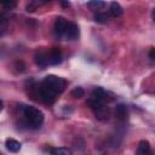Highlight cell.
I'll return each instance as SVG.
<instances>
[{
	"mask_svg": "<svg viewBox=\"0 0 155 155\" xmlns=\"http://www.w3.org/2000/svg\"><path fill=\"white\" fill-rule=\"evenodd\" d=\"M50 153L54 155H69L71 154V150L68 148H53L50 150Z\"/></svg>",
	"mask_w": 155,
	"mask_h": 155,
	"instance_id": "obj_15",
	"label": "cell"
},
{
	"mask_svg": "<svg viewBox=\"0 0 155 155\" xmlns=\"http://www.w3.org/2000/svg\"><path fill=\"white\" fill-rule=\"evenodd\" d=\"M35 63L45 68L47 65H57L62 62V52L57 47H52L50 51H44V52H38L34 57Z\"/></svg>",
	"mask_w": 155,
	"mask_h": 155,
	"instance_id": "obj_1",
	"label": "cell"
},
{
	"mask_svg": "<svg viewBox=\"0 0 155 155\" xmlns=\"http://www.w3.org/2000/svg\"><path fill=\"white\" fill-rule=\"evenodd\" d=\"M68 23H69V21L65 19L64 17H57L56 18V21H54V33H56L57 36H59V38L64 36Z\"/></svg>",
	"mask_w": 155,
	"mask_h": 155,
	"instance_id": "obj_7",
	"label": "cell"
},
{
	"mask_svg": "<svg viewBox=\"0 0 155 155\" xmlns=\"http://www.w3.org/2000/svg\"><path fill=\"white\" fill-rule=\"evenodd\" d=\"M115 116L119 121H126L128 119V109L125 104H117L115 107Z\"/></svg>",
	"mask_w": 155,
	"mask_h": 155,
	"instance_id": "obj_9",
	"label": "cell"
},
{
	"mask_svg": "<svg viewBox=\"0 0 155 155\" xmlns=\"http://www.w3.org/2000/svg\"><path fill=\"white\" fill-rule=\"evenodd\" d=\"M149 151H150V143H149L148 140H145V139L140 140L139 144H138L137 153H138L139 155H145V154L149 153Z\"/></svg>",
	"mask_w": 155,
	"mask_h": 155,
	"instance_id": "obj_12",
	"label": "cell"
},
{
	"mask_svg": "<svg viewBox=\"0 0 155 155\" xmlns=\"http://www.w3.org/2000/svg\"><path fill=\"white\" fill-rule=\"evenodd\" d=\"M148 57L150 58V61H155V48L153 47V48H150L149 50V52H148Z\"/></svg>",
	"mask_w": 155,
	"mask_h": 155,
	"instance_id": "obj_18",
	"label": "cell"
},
{
	"mask_svg": "<svg viewBox=\"0 0 155 155\" xmlns=\"http://www.w3.org/2000/svg\"><path fill=\"white\" fill-rule=\"evenodd\" d=\"M109 12H110V15L113 17H120L122 15L124 10H122V7H121V5L119 2L111 1L110 2V6H109Z\"/></svg>",
	"mask_w": 155,
	"mask_h": 155,
	"instance_id": "obj_11",
	"label": "cell"
},
{
	"mask_svg": "<svg viewBox=\"0 0 155 155\" xmlns=\"http://www.w3.org/2000/svg\"><path fill=\"white\" fill-rule=\"evenodd\" d=\"M151 18H153V22L155 23V7H154L153 11H151Z\"/></svg>",
	"mask_w": 155,
	"mask_h": 155,
	"instance_id": "obj_19",
	"label": "cell"
},
{
	"mask_svg": "<svg viewBox=\"0 0 155 155\" xmlns=\"http://www.w3.org/2000/svg\"><path fill=\"white\" fill-rule=\"evenodd\" d=\"M70 94H71V97H74V98H82V97L85 96V91H84V88H81V87H75L74 90H71Z\"/></svg>",
	"mask_w": 155,
	"mask_h": 155,
	"instance_id": "obj_17",
	"label": "cell"
},
{
	"mask_svg": "<svg viewBox=\"0 0 155 155\" xmlns=\"http://www.w3.org/2000/svg\"><path fill=\"white\" fill-rule=\"evenodd\" d=\"M23 116H24L27 126L33 128V130L40 128L42 122H44V114H42V111L39 110L35 107L25 105L23 108Z\"/></svg>",
	"mask_w": 155,
	"mask_h": 155,
	"instance_id": "obj_2",
	"label": "cell"
},
{
	"mask_svg": "<svg viewBox=\"0 0 155 155\" xmlns=\"http://www.w3.org/2000/svg\"><path fill=\"white\" fill-rule=\"evenodd\" d=\"M42 82L46 86H48L52 91H54L57 94L62 93L67 87V81L63 78H59V76H56V75H47L42 80Z\"/></svg>",
	"mask_w": 155,
	"mask_h": 155,
	"instance_id": "obj_5",
	"label": "cell"
},
{
	"mask_svg": "<svg viewBox=\"0 0 155 155\" xmlns=\"http://www.w3.org/2000/svg\"><path fill=\"white\" fill-rule=\"evenodd\" d=\"M91 97H92V98H96V99H98V101H102V102H104V103H109V102H113V101H114L113 94H110L108 91H105V90L102 88V87L94 88V90L92 91V93H91Z\"/></svg>",
	"mask_w": 155,
	"mask_h": 155,
	"instance_id": "obj_6",
	"label": "cell"
},
{
	"mask_svg": "<svg viewBox=\"0 0 155 155\" xmlns=\"http://www.w3.org/2000/svg\"><path fill=\"white\" fill-rule=\"evenodd\" d=\"M86 104L90 107V109L93 111V114L96 115V117H97L98 120L105 121V120L109 119V116H110V109L105 105L104 102L90 97V98L87 99Z\"/></svg>",
	"mask_w": 155,
	"mask_h": 155,
	"instance_id": "obj_3",
	"label": "cell"
},
{
	"mask_svg": "<svg viewBox=\"0 0 155 155\" xmlns=\"http://www.w3.org/2000/svg\"><path fill=\"white\" fill-rule=\"evenodd\" d=\"M36 1H40V2H48V1H52V0H36Z\"/></svg>",
	"mask_w": 155,
	"mask_h": 155,
	"instance_id": "obj_20",
	"label": "cell"
},
{
	"mask_svg": "<svg viewBox=\"0 0 155 155\" xmlns=\"http://www.w3.org/2000/svg\"><path fill=\"white\" fill-rule=\"evenodd\" d=\"M5 145H6V149L11 153H18L22 148V144L13 138H7L5 142Z\"/></svg>",
	"mask_w": 155,
	"mask_h": 155,
	"instance_id": "obj_10",
	"label": "cell"
},
{
	"mask_svg": "<svg viewBox=\"0 0 155 155\" xmlns=\"http://www.w3.org/2000/svg\"><path fill=\"white\" fill-rule=\"evenodd\" d=\"M93 19H94V22H97V23L104 24V23H108V22H109V15L105 13V12H97V13L94 15Z\"/></svg>",
	"mask_w": 155,
	"mask_h": 155,
	"instance_id": "obj_14",
	"label": "cell"
},
{
	"mask_svg": "<svg viewBox=\"0 0 155 155\" xmlns=\"http://www.w3.org/2000/svg\"><path fill=\"white\" fill-rule=\"evenodd\" d=\"M33 91H34V94L35 97H38V99L42 101L44 103L46 104H52L54 101H56V97H57V93L54 91H52L48 86H46L42 81L38 85H34L33 87Z\"/></svg>",
	"mask_w": 155,
	"mask_h": 155,
	"instance_id": "obj_4",
	"label": "cell"
},
{
	"mask_svg": "<svg viewBox=\"0 0 155 155\" xmlns=\"http://www.w3.org/2000/svg\"><path fill=\"white\" fill-rule=\"evenodd\" d=\"M79 34H80V31H79L78 24L74 23V22H69L64 36H65L68 40H76V39L79 38Z\"/></svg>",
	"mask_w": 155,
	"mask_h": 155,
	"instance_id": "obj_8",
	"label": "cell"
},
{
	"mask_svg": "<svg viewBox=\"0 0 155 155\" xmlns=\"http://www.w3.org/2000/svg\"><path fill=\"white\" fill-rule=\"evenodd\" d=\"M87 6H88L91 10L97 11V10L104 8V7L107 6V4H105L103 0H90V1L87 2Z\"/></svg>",
	"mask_w": 155,
	"mask_h": 155,
	"instance_id": "obj_13",
	"label": "cell"
},
{
	"mask_svg": "<svg viewBox=\"0 0 155 155\" xmlns=\"http://www.w3.org/2000/svg\"><path fill=\"white\" fill-rule=\"evenodd\" d=\"M0 2H1V5H2L5 8H7V10H12V8H15L16 5H17V0H0Z\"/></svg>",
	"mask_w": 155,
	"mask_h": 155,
	"instance_id": "obj_16",
	"label": "cell"
}]
</instances>
